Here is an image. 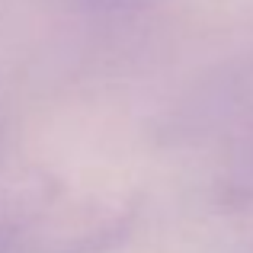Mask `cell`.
<instances>
[{
  "instance_id": "obj_1",
  "label": "cell",
  "mask_w": 253,
  "mask_h": 253,
  "mask_svg": "<svg viewBox=\"0 0 253 253\" xmlns=\"http://www.w3.org/2000/svg\"><path fill=\"white\" fill-rule=\"evenodd\" d=\"M112 3H128V0H112Z\"/></svg>"
}]
</instances>
